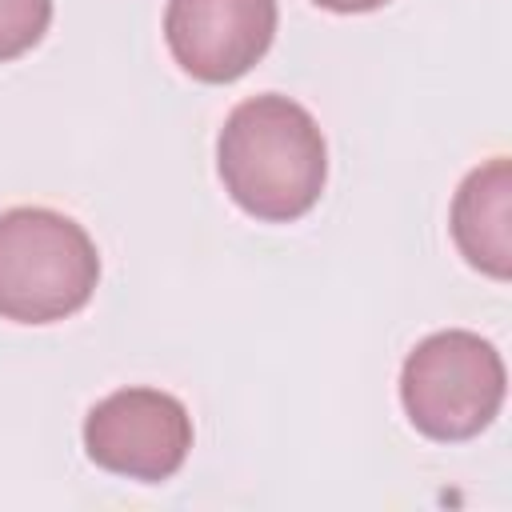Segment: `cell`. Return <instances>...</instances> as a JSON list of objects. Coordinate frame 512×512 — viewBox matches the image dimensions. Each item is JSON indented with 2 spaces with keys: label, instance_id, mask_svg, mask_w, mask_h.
Listing matches in <instances>:
<instances>
[{
  "label": "cell",
  "instance_id": "1",
  "mask_svg": "<svg viewBox=\"0 0 512 512\" xmlns=\"http://www.w3.org/2000/svg\"><path fill=\"white\" fill-rule=\"evenodd\" d=\"M224 192L256 220L284 224L304 216L328 180V144L312 112L288 96L236 104L216 140Z\"/></svg>",
  "mask_w": 512,
  "mask_h": 512
},
{
  "label": "cell",
  "instance_id": "2",
  "mask_svg": "<svg viewBox=\"0 0 512 512\" xmlns=\"http://www.w3.org/2000/svg\"><path fill=\"white\" fill-rule=\"evenodd\" d=\"M100 280L92 236L56 208L0 212V316L52 324L80 312Z\"/></svg>",
  "mask_w": 512,
  "mask_h": 512
},
{
  "label": "cell",
  "instance_id": "3",
  "mask_svg": "<svg viewBox=\"0 0 512 512\" xmlns=\"http://www.w3.org/2000/svg\"><path fill=\"white\" fill-rule=\"evenodd\" d=\"M504 388L508 376L500 352L464 328L432 332L400 368V400L412 428L440 444L480 436L496 420Z\"/></svg>",
  "mask_w": 512,
  "mask_h": 512
},
{
  "label": "cell",
  "instance_id": "4",
  "mask_svg": "<svg viewBox=\"0 0 512 512\" xmlns=\"http://www.w3.org/2000/svg\"><path fill=\"white\" fill-rule=\"evenodd\" d=\"M84 448L104 472L156 484L188 460L192 416L172 392L120 388L84 416Z\"/></svg>",
  "mask_w": 512,
  "mask_h": 512
},
{
  "label": "cell",
  "instance_id": "5",
  "mask_svg": "<svg viewBox=\"0 0 512 512\" xmlns=\"http://www.w3.org/2000/svg\"><path fill=\"white\" fill-rule=\"evenodd\" d=\"M276 36V0H168L164 40L172 60L204 84L244 76Z\"/></svg>",
  "mask_w": 512,
  "mask_h": 512
},
{
  "label": "cell",
  "instance_id": "6",
  "mask_svg": "<svg viewBox=\"0 0 512 512\" xmlns=\"http://www.w3.org/2000/svg\"><path fill=\"white\" fill-rule=\"evenodd\" d=\"M512 168L508 156H496L480 168H472L452 200V240L464 252V260L496 280H508L512 272Z\"/></svg>",
  "mask_w": 512,
  "mask_h": 512
},
{
  "label": "cell",
  "instance_id": "7",
  "mask_svg": "<svg viewBox=\"0 0 512 512\" xmlns=\"http://www.w3.org/2000/svg\"><path fill=\"white\" fill-rule=\"evenodd\" d=\"M52 20V0H0V60L24 56L40 44Z\"/></svg>",
  "mask_w": 512,
  "mask_h": 512
},
{
  "label": "cell",
  "instance_id": "8",
  "mask_svg": "<svg viewBox=\"0 0 512 512\" xmlns=\"http://www.w3.org/2000/svg\"><path fill=\"white\" fill-rule=\"evenodd\" d=\"M316 4L328 8V12H372V8H380L388 0H316Z\"/></svg>",
  "mask_w": 512,
  "mask_h": 512
}]
</instances>
